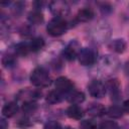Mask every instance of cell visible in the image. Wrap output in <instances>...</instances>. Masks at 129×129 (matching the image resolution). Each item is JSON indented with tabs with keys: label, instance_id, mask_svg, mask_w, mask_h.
I'll return each instance as SVG.
<instances>
[{
	"label": "cell",
	"instance_id": "6da1fadb",
	"mask_svg": "<svg viewBox=\"0 0 129 129\" xmlns=\"http://www.w3.org/2000/svg\"><path fill=\"white\" fill-rule=\"evenodd\" d=\"M30 82L35 87L43 88V87H46L49 85L50 77H49L48 72L44 68L37 67L32 71V73L30 75Z\"/></svg>",
	"mask_w": 129,
	"mask_h": 129
},
{
	"label": "cell",
	"instance_id": "7a4b0ae2",
	"mask_svg": "<svg viewBox=\"0 0 129 129\" xmlns=\"http://www.w3.org/2000/svg\"><path fill=\"white\" fill-rule=\"evenodd\" d=\"M68 29V23L62 17H53L47 24L46 30L51 36H60L66 33Z\"/></svg>",
	"mask_w": 129,
	"mask_h": 129
},
{
	"label": "cell",
	"instance_id": "3957f363",
	"mask_svg": "<svg viewBox=\"0 0 129 129\" xmlns=\"http://www.w3.org/2000/svg\"><path fill=\"white\" fill-rule=\"evenodd\" d=\"M78 59L82 66H92L97 60V52L93 48L84 47L80 50Z\"/></svg>",
	"mask_w": 129,
	"mask_h": 129
},
{
	"label": "cell",
	"instance_id": "277c9868",
	"mask_svg": "<svg viewBox=\"0 0 129 129\" xmlns=\"http://www.w3.org/2000/svg\"><path fill=\"white\" fill-rule=\"evenodd\" d=\"M106 91H107L106 86L100 80H92L88 84V92L94 98L100 99L104 97L106 94Z\"/></svg>",
	"mask_w": 129,
	"mask_h": 129
},
{
	"label": "cell",
	"instance_id": "5b68a950",
	"mask_svg": "<svg viewBox=\"0 0 129 129\" xmlns=\"http://www.w3.org/2000/svg\"><path fill=\"white\" fill-rule=\"evenodd\" d=\"M55 90L58 91L59 93L63 94H70L72 91H74V84L71 80H69L66 77H59L55 80L54 82Z\"/></svg>",
	"mask_w": 129,
	"mask_h": 129
},
{
	"label": "cell",
	"instance_id": "8992f818",
	"mask_svg": "<svg viewBox=\"0 0 129 129\" xmlns=\"http://www.w3.org/2000/svg\"><path fill=\"white\" fill-rule=\"evenodd\" d=\"M80 50H81V48H80L78 42L77 41H72L63 48L62 56L68 60H74L76 57H78Z\"/></svg>",
	"mask_w": 129,
	"mask_h": 129
},
{
	"label": "cell",
	"instance_id": "52a82bcc",
	"mask_svg": "<svg viewBox=\"0 0 129 129\" xmlns=\"http://www.w3.org/2000/svg\"><path fill=\"white\" fill-rule=\"evenodd\" d=\"M49 8L51 12L57 16V17H62L69 12V5L64 1H52L49 4Z\"/></svg>",
	"mask_w": 129,
	"mask_h": 129
},
{
	"label": "cell",
	"instance_id": "ba28073f",
	"mask_svg": "<svg viewBox=\"0 0 129 129\" xmlns=\"http://www.w3.org/2000/svg\"><path fill=\"white\" fill-rule=\"evenodd\" d=\"M106 89L109 91L110 96H111L112 99L118 100L120 98V95H121V87H120V83L118 82V80H116V79L109 80L107 82Z\"/></svg>",
	"mask_w": 129,
	"mask_h": 129
},
{
	"label": "cell",
	"instance_id": "9c48e42d",
	"mask_svg": "<svg viewBox=\"0 0 129 129\" xmlns=\"http://www.w3.org/2000/svg\"><path fill=\"white\" fill-rule=\"evenodd\" d=\"M87 112L89 113V115H91L93 117H101V116L105 115V113L107 112V110L100 103H92L88 107Z\"/></svg>",
	"mask_w": 129,
	"mask_h": 129
},
{
	"label": "cell",
	"instance_id": "30bf717a",
	"mask_svg": "<svg viewBox=\"0 0 129 129\" xmlns=\"http://www.w3.org/2000/svg\"><path fill=\"white\" fill-rule=\"evenodd\" d=\"M108 46L112 51L117 52V53H122L126 49V42L122 38H116V39L111 40Z\"/></svg>",
	"mask_w": 129,
	"mask_h": 129
},
{
	"label": "cell",
	"instance_id": "8fae6325",
	"mask_svg": "<svg viewBox=\"0 0 129 129\" xmlns=\"http://www.w3.org/2000/svg\"><path fill=\"white\" fill-rule=\"evenodd\" d=\"M93 17H94V12L91 8H88V7L80 9L76 15V18L79 22H88Z\"/></svg>",
	"mask_w": 129,
	"mask_h": 129
},
{
	"label": "cell",
	"instance_id": "7c38bea8",
	"mask_svg": "<svg viewBox=\"0 0 129 129\" xmlns=\"http://www.w3.org/2000/svg\"><path fill=\"white\" fill-rule=\"evenodd\" d=\"M67 115L75 120H81L84 117V110L78 105H71L67 109Z\"/></svg>",
	"mask_w": 129,
	"mask_h": 129
},
{
	"label": "cell",
	"instance_id": "4fadbf2b",
	"mask_svg": "<svg viewBox=\"0 0 129 129\" xmlns=\"http://www.w3.org/2000/svg\"><path fill=\"white\" fill-rule=\"evenodd\" d=\"M18 111V105L16 102H9L4 105L2 108V115L6 118H11L13 117Z\"/></svg>",
	"mask_w": 129,
	"mask_h": 129
},
{
	"label": "cell",
	"instance_id": "5bb4252c",
	"mask_svg": "<svg viewBox=\"0 0 129 129\" xmlns=\"http://www.w3.org/2000/svg\"><path fill=\"white\" fill-rule=\"evenodd\" d=\"M68 101L72 105H78L85 101V94L80 91H72L70 94H68Z\"/></svg>",
	"mask_w": 129,
	"mask_h": 129
},
{
	"label": "cell",
	"instance_id": "9a60e30c",
	"mask_svg": "<svg viewBox=\"0 0 129 129\" xmlns=\"http://www.w3.org/2000/svg\"><path fill=\"white\" fill-rule=\"evenodd\" d=\"M63 100V95L61 93H59L58 91H51L47 94L46 96V102L48 104L54 105V104H58Z\"/></svg>",
	"mask_w": 129,
	"mask_h": 129
},
{
	"label": "cell",
	"instance_id": "2e32d148",
	"mask_svg": "<svg viewBox=\"0 0 129 129\" xmlns=\"http://www.w3.org/2000/svg\"><path fill=\"white\" fill-rule=\"evenodd\" d=\"M28 21L30 24H40L43 21V15L39 9H35L28 14Z\"/></svg>",
	"mask_w": 129,
	"mask_h": 129
},
{
	"label": "cell",
	"instance_id": "e0dca14e",
	"mask_svg": "<svg viewBox=\"0 0 129 129\" xmlns=\"http://www.w3.org/2000/svg\"><path fill=\"white\" fill-rule=\"evenodd\" d=\"M28 44H29L30 51H37L44 46V40L41 37H35V38H32L31 41L28 42Z\"/></svg>",
	"mask_w": 129,
	"mask_h": 129
},
{
	"label": "cell",
	"instance_id": "ac0fdd59",
	"mask_svg": "<svg viewBox=\"0 0 129 129\" xmlns=\"http://www.w3.org/2000/svg\"><path fill=\"white\" fill-rule=\"evenodd\" d=\"M107 113H108V115L110 117H112L114 119H118V118H121L123 116L124 110H123V108H121V107H119L117 105H113L108 109Z\"/></svg>",
	"mask_w": 129,
	"mask_h": 129
},
{
	"label": "cell",
	"instance_id": "d6986e66",
	"mask_svg": "<svg viewBox=\"0 0 129 129\" xmlns=\"http://www.w3.org/2000/svg\"><path fill=\"white\" fill-rule=\"evenodd\" d=\"M15 51L18 55H26L30 52V48H29V44L28 42H20L18 44H16L15 46Z\"/></svg>",
	"mask_w": 129,
	"mask_h": 129
},
{
	"label": "cell",
	"instance_id": "ffe728a7",
	"mask_svg": "<svg viewBox=\"0 0 129 129\" xmlns=\"http://www.w3.org/2000/svg\"><path fill=\"white\" fill-rule=\"evenodd\" d=\"M37 109V104L34 101H26L22 105V111L25 114H30L35 112Z\"/></svg>",
	"mask_w": 129,
	"mask_h": 129
},
{
	"label": "cell",
	"instance_id": "44dd1931",
	"mask_svg": "<svg viewBox=\"0 0 129 129\" xmlns=\"http://www.w3.org/2000/svg\"><path fill=\"white\" fill-rule=\"evenodd\" d=\"M16 62V59L14 57V55H11V54H8V55H5L3 58H2V63L5 68H12Z\"/></svg>",
	"mask_w": 129,
	"mask_h": 129
},
{
	"label": "cell",
	"instance_id": "7402d4cb",
	"mask_svg": "<svg viewBox=\"0 0 129 129\" xmlns=\"http://www.w3.org/2000/svg\"><path fill=\"white\" fill-rule=\"evenodd\" d=\"M100 129H120L119 125L115 122V121H105L100 125Z\"/></svg>",
	"mask_w": 129,
	"mask_h": 129
},
{
	"label": "cell",
	"instance_id": "603a6c76",
	"mask_svg": "<svg viewBox=\"0 0 129 129\" xmlns=\"http://www.w3.org/2000/svg\"><path fill=\"white\" fill-rule=\"evenodd\" d=\"M81 129H97V124L93 120H84L81 125Z\"/></svg>",
	"mask_w": 129,
	"mask_h": 129
},
{
	"label": "cell",
	"instance_id": "cb8c5ba5",
	"mask_svg": "<svg viewBox=\"0 0 129 129\" xmlns=\"http://www.w3.org/2000/svg\"><path fill=\"white\" fill-rule=\"evenodd\" d=\"M33 33V28L30 25H24L20 28V34L24 36H30Z\"/></svg>",
	"mask_w": 129,
	"mask_h": 129
},
{
	"label": "cell",
	"instance_id": "d4e9b609",
	"mask_svg": "<svg viewBox=\"0 0 129 129\" xmlns=\"http://www.w3.org/2000/svg\"><path fill=\"white\" fill-rule=\"evenodd\" d=\"M44 129H62L60 124L57 122V121H54V120H51L49 122H47L45 125H44Z\"/></svg>",
	"mask_w": 129,
	"mask_h": 129
},
{
	"label": "cell",
	"instance_id": "484cf974",
	"mask_svg": "<svg viewBox=\"0 0 129 129\" xmlns=\"http://www.w3.org/2000/svg\"><path fill=\"white\" fill-rule=\"evenodd\" d=\"M18 126H20L21 128H27V127H29L30 126V123L28 122V120L27 119H24V120H19V122H18V124H17Z\"/></svg>",
	"mask_w": 129,
	"mask_h": 129
},
{
	"label": "cell",
	"instance_id": "4316f807",
	"mask_svg": "<svg viewBox=\"0 0 129 129\" xmlns=\"http://www.w3.org/2000/svg\"><path fill=\"white\" fill-rule=\"evenodd\" d=\"M0 125H1L0 129H7V127H8V123H7V121L4 118H2L0 120Z\"/></svg>",
	"mask_w": 129,
	"mask_h": 129
},
{
	"label": "cell",
	"instance_id": "83f0119b",
	"mask_svg": "<svg viewBox=\"0 0 129 129\" xmlns=\"http://www.w3.org/2000/svg\"><path fill=\"white\" fill-rule=\"evenodd\" d=\"M123 110H124V112H126V113H129V99L128 100H126L124 103H123Z\"/></svg>",
	"mask_w": 129,
	"mask_h": 129
},
{
	"label": "cell",
	"instance_id": "f1b7e54d",
	"mask_svg": "<svg viewBox=\"0 0 129 129\" xmlns=\"http://www.w3.org/2000/svg\"><path fill=\"white\" fill-rule=\"evenodd\" d=\"M124 72L127 76H129V60H127L125 62V66H124Z\"/></svg>",
	"mask_w": 129,
	"mask_h": 129
},
{
	"label": "cell",
	"instance_id": "f546056e",
	"mask_svg": "<svg viewBox=\"0 0 129 129\" xmlns=\"http://www.w3.org/2000/svg\"><path fill=\"white\" fill-rule=\"evenodd\" d=\"M63 129H73V128H71V127H66V128H63Z\"/></svg>",
	"mask_w": 129,
	"mask_h": 129
}]
</instances>
